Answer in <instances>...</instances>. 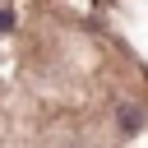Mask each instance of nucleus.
Listing matches in <instances>:
<instances>
[{"instance_id": "1", "label": "nucleus", "mask_w": 148, "mask_h": 148, "mask_svg": "<svg viewBox=\"0 0 148 148\" xmlns=\"http://www.w3.org/2000/svg\"><path fill=\"white\" fill-rule=\"evenodd\" d=\"M116 120H120L125 134H139V130H143V111H139L134 102H120V106H116Z\"/></svg>"}, {"instance_id": "2", "label": "nucleus", "mask_w": 148, "mask_h": 148, "mask_svg": "<svg viewBox=\"0 0 148 148\" xmlns=\"http://www.w3.org/2000/svg\"><path fill=\"white\" fill-rule=\"evenodd\" d=\"M14 28V9H0V32H9Z\"/></svg>"}]
</instances>
